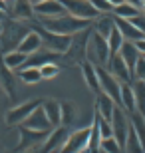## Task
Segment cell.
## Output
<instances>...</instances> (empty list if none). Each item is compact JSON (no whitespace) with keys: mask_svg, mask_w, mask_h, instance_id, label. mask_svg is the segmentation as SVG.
<instances>
[{"mask_svg":"<svg viewBox=\"0 0 145 153\" xmlns=\"http://www.w3.org/2000/svg\"><path fill=\"white\" fill-rule=\"evenodd\" d=\"M91 26H94V30L97 32V34H101L103 38H107L109 32L115 28V18H113V14H100V16L91 22Z\"/></svg>","mask_w":145,"mask_h":153,"instance_id":"26","label":"cell"},{"mask_svg":"<svg viewBox=\"0 0 145 153\" xmlns=\"http://www.w3.org/2000/svg\"><path fill=\"white\" fill-rule=\"evenodd\" d=\"M123 151L125 153H145L143 149V143H141L139 135H137V131L131 127L127 133V139H125V145H123Z\"/></svg>","mask_w":145,"mask_h":153,"instance_id":"27","label":"cell"},{"mask_svg":"<svg viewBox=\"0 0 145 153\" xmlns=\"http://www.w3.org/2000/svg\"><path fill=\"white\" fill-rule=\"evenodd\" d=\"M30 26L24 24V20H18V18H12V20H6L2 24V34H0V46L4 52L16 50L18 44L22 42V38L30 32Z\"/></svg>","mask_w":145,"mask_h":153,"instance_id":"2","label":"cell"},{"mask_svg":"<svg viewBox=\"0 0 145 153\" xmlns=\"http://www.w3.org/2000/svg\"><path fill=\"white\" fill-rule=\"evenodd\" d=\"M143 12H145V10H143Z\"/></svg>","mask_w":145,"mask_h":153,"instance_id":"46","label":"cell"},{"mask_svg":"<svg viewBox=\"0 0 145 153\" xmlns=\"http://www.w3.org/2000/svg\"><path fill=\"white\" fill-rule=\"evenodd\" d=\"M97 76H100V91L107 94L113 102L119 105V91H121V82L115 76L106 70V66H97Z\"/></svg>","mask_w":145,"mask_h":153,"instance_id":"8","label":"cell"},{"mask_svg":"<svg viewBox=\"0 0 145 153\" xmlns=\"http://www.w3.org/2000/svg\"><path fill=\"white\" fill-rule=\"evenodd\" d=\"M32 28L40 34V38H42V46H44L46 50L58 52V54H64V52L68 50L72 36H62V34H56V32H50V30L42 28V26H40V24H36V22H34Z\"/></svg>","mask_w":145,"mask_h":153,"instance_id":"5","label":"cell"},{"mask_svg":"<svg viewBox=\"0 0 145 153\" xmlns=\"http://www.w3.org/2000/svg\"><path fill=\"white\" fill-rule=\"evenodd\" d=\"M113 18H115V28L121 32V36H123L125 40H129V42H137V40L145 38V34L141 32V30L135 28L131 20H125V18H117V16H113Z\"/></svg>","mask_w":145,"mask_h":153,"instance_id":"19","label":"cell"},{"mask_svg":"<svg viewBox=\"0 0 145 153\" xmlns=\"http://www.w3.org/2000/svg\"><path fill=\"white\" fill-rule=\"evenodd\" d=\"M125 2H129V4L137 6V8H141V0H125Z\"/></svg>","mask_w":145,"mask_h":153,"instance_id":"40","label":"cell"},{"mask_svg":"<svg viewBox=\"0 0 145 153\" xmlns=\"http://www.w3.org/2000/svg\"><path fill=\"white\" fill-rule=\"evenodd\" d=\"M40 2H44V0H32V4H40Z\"/></svg>","mask_w":145,"mask_h":153,"instance_id":"42","label":"cell"},{"mask_svg":"<svg viewBox=\"0 0 145 153\" xmlns=\"http://www.w3.org/2000/svg\"><path fill=\"white\" fill-rule=\"evenodd\" d=\"M109 2H112L113 6H117V4H121V2H125V0H109Z\"/></svg>","mask_w":145,"mask_h":153,"instance_id":"41","label":"cell"},{"mask_svg":"<svg viewBox=\"0 0 145 153\" xmlns=\"http://www.w3.org/2000/svg\"><path fill=\"white\" fill-rule=\"evenodd\" d=\"M139 12H143V10H141V8H137V6H133V4H129V2H121V4H117L115 8H113V16L131 20V18L137 16Z\"/></svg>","mask_w":145,"mask_h":153,"instance_id":"28","label":"cell"},{"mask_svg":"<svg viewBox=\"0 0 145 153\" xmlns=\"http://www.w3.org/2000/svg\"><path fill=\"white\" fill-rule=\"evenodd\" d=\"M0 34H2V24H0Z\"/></svg>","mask_w":145,"mask_h":153,"instance_id":"44","label":"cell"},{"mask_svg":"<svg viewBox=\"0 0 145 153\" xmlns=\"http://www.w3.org/2000/svg\"><path fill=\"white\" fill-rule=\"evenodd\" d=\"M115 105H117V103L113 102V100L107 96V94L100 91V96H97V102H95V111H97L101 117H103V119H109V121H112L113 111H115Z\"/></svg>","mask_w":145,"mask_h":153,"instance_id":"23","label":"cell"},{"mask_svg":"<svg viewBox=\"0 0 145 153\" xmlns=\"http://www.w3.org/2000/svg\"><path fill=\"white\" fill-rule=\"evenodd\" d=\"M91 4L100 14H113V8H115L109 0H91Z\"/></svg>","mask_w":145,"mask_h":153,"instance_id":"35","label":"cell"},{"mask_svg":"<svg viewBox=\"0 0 145 153\" xmlns=\"http://www.w3.org/2000/svg\"><path fill=\"white\" fill-rule=\"evenodd\" d=\"M36 24H40L42 28L50 30V32H56V34L62 36H72L80 30L91 26V20H82V18H76L72 14H62V16H52V18H38L34 16L32 18Z\"/></svg>","mask_w":145,"mask_h":153,"instance_id":"1","label":"cell"},{"mask_svg":"<svg viewBox=\"0 0 145 153\" xmlns=\"http://www.w3.org/2000/svg\"><path fill=\"white\" fill-rule=\"evenodd\" d=\"M133 94H135V103L137 111L145 114V79H133Z\"/></svg>","mask_w":145,"mask_h":153,"instance_id":"29","label":"cell"},{"mask_svg":"<svg viewBox=\"0 0 145 153\" xmlns=\"http://www.w3.org/2000/svg\"><path fill=\"white\" fill-rule=\"evenodd\" d=\"M123 42H125V38L121 36V32H119L117 28H113L112 32H109V36H107V44H109V52H112V56L121 50Z\"/></svg>","mask_w":145,"mask_h":153,"instance_id":"31","label":"cell"},{"mask_svg":"<svg viewBox=\"0 0 145 153\" xmlns=\"http://www.w3.org/2000/svg\"><path fill=\"white\" fill-rule=\"evenodd\" d=\"M62 58V54H58V52H52V50H42L40 48L38 52H34V54H30L28 60H26V64H24V68H40V66H44V64H50V62H58Z\"/></svg>","mask_w":145,"mask_h":153,"instance_id":"16","label":"cell"},{"mask_svg":"<svg viewBox=\"0 0 145 153\" xmlns=\"http://www.w3.org/2000/svg\"><path fill=\"white\" fill-rule=\"evenodd\" d=\"M42 109L46 111L48 119H50V123L54 127L62 125V102L58 100H44L42 102Z\"/></svg>","mask_w":145,"mask_h":153,"instance_id":"24","label":"cell"},{"mask_svg":"<svg viewBox=\"0 0 145 153\" xmlns=\"http://www.w3.org/2000/svg\"><path fill=\"white\" fill-rule=\"evenodd\" d=\"M135 46H137V48H139V52H141V56H145V38L137 40V42H135Z\"/></svg>","mask_w":145,"mask_h":153,"instance_id":"38","label":"cell"},{"mask_svg":"<svg viewBox=\"0 0 145 153\" xmlns=\"http://www.w3.org/2000/svg\"><path fill=\"white\" fill-rule=\"evenodd\" d=\"M18 76H20V79H22L24 84H28V85H34V84H38V82H42L40 68H22L18 72Z\"/></svg>","mask_w":145,"mask_h":153,"instance_id":"30","label":"cell"},{"mask_svg":"<svg viewBox=\"0 0 145 153\" xmlns=\"http://www.w3.org/2000/svg\"><path fill=\"white\" fill-rule=\"evenodd\" d=\"M6 16H8V12L0 8V24H2V22H6Z\"/></svg>","mask_w":145,"mask_h":153,"instance_id":"39","label":"cell"},{"mask_svg":"<svg viewBox=\"0 0 145 153\" xmlns=\"http://www.w3.org/2000/svg\"><path fill=\"white\" fill-rule=\"evenodd\" d=\"M133 79H145V58L141 56L139 62L135 64V70H133Z\"/></svg>","mask_w":145,"mask_h":153,"instance_id":"36","label":"cell"},{"mask_svg":"<svg viewBox=\"0 0 145 153\" xmlns=\"http://www.w3.org/2000/svg\"><path fill=\"white\" fill-rule=\"evenodd\" d=\"M106 68H109V72H112V74L115 76L121 84H131V82H133V74H131V70L127 68L125 60H123L119 54H113V56L109 58V62H107Z\"/></svg>","mask_w":145,"mask_h":153,"instance_id":"13","label":"cell"},{"mask_svg":"<svg viewBox=\"0 0 145 153\" xmlns=\"http://www.w3.org/2000/svg\"><path fill=\"white\" fill-rule=\"evenodd\" d=\"M28 60V54H24L20 50H10V52H4V56H2V64H4L6 70H10V72H20L24 68V64Z\"/></svg>","mask_w":145,"mask_h":153,"instance_id":"18","label":"cell"},{"mask_svg":"<svg viewBox=\"0 0 145 153\" xmlns=\"http://www.w3.org/2000/svg\"><path fill=\"white\" fill-rule=\"evenodd\" d=\"M119 105H121L127 114L137 111V103H135V94L131 84H121V91H119Z\"/></svg>","mask_w":145,"mask_h":153,"instance_id":"25","label":"cell"},{"mask_svg":"<svg viewBox=\"0 0 145 153\" xmlns=\"http://www.w3.org/2000/svg\"><path fill=\"white\" fill-rule=\"evenodd\" d=\"M76 114H78V109L72 102H62V125L68 127L76 119Z\"/></svg>","mask_w":145,"mask_h":153,"instance_id":"32","label":"cell"},{"mask_svg":"<svg viewBox=\"0 0 145 153\" xmlns=\"http://www.w3.org/2000/svg\"><path fill=\"white\" fill-rule=\"evenodd\" d=\"M42 102L40 100H30V102H24L20 105H14L12 109H8V114H6V123L8 125H22L26 121L30 114H32L36 108H40Z\"/></svg>","mask_w":145,"mask_h":153,"instance_id":"10","label":"cell"},{"mask_svg":"<svg viewBox=\"0 0 145 153\" xmlns=\"http://www.w3.org/2000/svg\"><path fill=\"white\" fill-rule=\"evenodd\" d=\"M10 14H12V18H18V20L34 18V4H32V0H12Z\"/></svg>","mask_w":145,"mask_h":153,"instance_id":"22","label":"cell"},{"mask_svg":"<svg viewBox=\"0 0 145 153\" xmlns=\"http://www.w3.org/2000/svg\"><path fill=\"white\" fill-rule=\"evenodd\" d=\"M143 58H145V56H143Z\"/></svg>","mask_w":145,"mask_h":153,"instance_id":"47","label":"cell"},{"mask_svg":"<svg viewBox=\"0 0 145 153\" xmlns=\"http://www.w3.org/2000/svg\"><path fill=\"white\" fill-rule=\"evenodd\" d=\"M131 22H133L135 28L141 30V32L145 34V12H139L137 16H133V18H131Z\"/></svg>","mask_w":145,"mask_h":153,"instance_id":"37","label":"cell"},{"mask_svg":"<svg viewBox=\"0 0 145 153\" xmlns=\"http://www.w3.org/2000/svg\"><path fill=\"white\" fill-rule=\"evenodd\" d=\"M112 129H113V137L121 145H125L127 133L131 129V117L121 105H115V111H113V117H112Z\"/></svg>","mask_w":145,"mask_h":153,"instance_id":"9","label":"cell"},{"mask_svg":"<svg viewBox=\"0 0 145 153\" xmlns=\"http://www.w3.org/2000/svg\"><path fill=\"white\" fill-rule=\"evenodd\" d=\"M50 133L46 131H34L30 127L18 125V151H28L32 147H42V143L46 141V137Z\"/></svg>","mask_w":145,"mask_h":153,"instance_id":"7","label":"cell"},{"mask_svg":"<svg viewBox=\"0 0 145 153\" xmlns=\"http://www.w3.org/2000/svg\"><path fill=\"white\" fill-rule=\"evenodd\" d=\"M119 56L125 60V64H127V68L131 70V74H133V70H135V64L139 62V58H141V52L139 48L135 46V42H129V40H125L121 46V50L117 52Z\"/></svg>","mask_w":145,"mask_h":153,"instance_id":"20","label":"cell"},{"mask_svg":"<svg viewBox=\"0 0 145 153\" xmlns=\"http://www.w3.org/2000/svg\"><path fill=\"white\" fill-rule=\"evenodd\" d=\"M62 72V68L58 66V62H50V64H44L40 66V74H42V79H54L58 78Z\"/></svg>","mask_w":145,"mask_h":153,"instance_id":"33","label":"cell"},{"mask_svg":"<svg viewBox=\"0 0 145 153\" xmlns=\"http://www.w3.org/2000/svg\"><path fill=\"white\" fill-rule=\"evenodd\" d=\"M101 151H103V153H125V151H123V145L117 141L115 137L101 139Z\"/></svg>","mask_w":145,"mask_h":153,"instance_id":"34","label":"cell"},{"mask_svg":"<svg viewBox=\"0 0 145 153\" xmlns=\"http://www.w3.org/2000/svg\"><path fill=\"white\" fill-rule=\"evenodd\" d=\"M91 30H94V26H88V28L72 34L70 46H68V50L64 52V58H66L70 64H82L86 58H88V42H89Z\"/></svg>","mask_w":145,"mask_h":153,"instance_id":"3","label":"cell"},{"mask_svg":"<svg viewBox=\"0 0 145 153\" xmlns=\"http://www.w3.org/2000/svg\"><path fill=\"white\" fill-rule=\"evenodd\" d=\"M112 58V52H109V44H107V38H103L101 34H97L95 30H91L89 34V42H88V58L91 64L95 66H107Z\"/></svg>","mask_w":145,"mask_h":153,"instance_id":"4","label":"cell"},{"mask_svg":"<svg viewBox=\"0 0 145 153\" xmlns=\"http://www.w3.org/2000/svg\"><path fill=\"white\" fill-rule=\"evenodd\" d=\"M88 141H89V127L78 129L70 133L64 143V147L60 149V153H86L88 149Z\"/></svg>","mask_w":145,"mask_h":153,"instance_id":"11","label":"cell"},{"mask_svg":"<svg viewBox=\"0 0 145 153\" xmlns=\"http://www.w3.org/2000/svg\"><path fill=\"white\" fill-rule=\"evenodd\" d=\"M143 115H145V114H143Z\"/></svg>","mask_w":145,"mask_h":153,"instance_id":"48","label":"cell"},{"mask_svg":"<svg viewBox=\"0 0 145 153\" xmlns=\"http://www.w3.org/2000/svg\"><path fill=\"white\" fill-rule=\"evenodd\" d=\"M40 48H44V46H42V38H40V34L32 28L28 34L22 38V42L18 44L16 50H20V52H24V54L30 56V54H34V52H38Z\"/></svg>","mask_w":145,"mask_h":153,"instance_id":"21","label":"cell"},{"mask_svg":"<svg viewBox=\"0 0 145 153\" xmlns=\"http://www.w3.org/2000/svg\"><path fill=\"white\" fill-rule=\"evenodd\" d=\"M22 125L24 127H30V129H34V131H46V133H50V131L54 129V125L50 123V119H48L46 111L42 109V105L34 109L32 114L26 117V121H24Z\"/></svg>","mask_w":145,"mask_h":153,"instance_id":"14","label":"cell"},{"mask_svg":"<svg viewBox=\"0 0 145 153\" xmlns=\"http://www.w3.org/2000/svg\"><path fill=\"white\" fill-rule=\"evenodd\" d=\"M82 68V76H84V82L91 91H97L100 94V76H97V66L91 64L89 60H84L80 64Z\"/></svg>","mask_w":145,"mask_h":153,"instance_id":"17","label":"cell"},{"mask_svg":"<svg viewBox=\"0 0 145 153\" xmlns=\"http://www.w3.org/2000/svg\"><path fill=\"white\" fill-rule=\"evenodd\" d=\"M22 153H38V151H34V149H28V151H22Z\"/></svg>","mask_w":145,"mask_h":153,"instance_id":"43","label":"cell"},{"mask_svg":"<svg viewBox=\"0 0 145 153\" xmlns=\"http://www.w3.org/2000/svg\"><path fill=\"white\" fill-rule=\"evenodd\" d=\"M6 2H8V4H10V2H12V0H6Z\"/></svg>","mask_w":145,"mask_h":153,"instance_id":"45","label":"cell"},{"mask_svg":"<svg viewBox=\"0 0 145 153\" xmlns=\"http://www.w3.org/2000/svg\"><path fill=\"white\" fill-rule=\"evenodd\" d=\"M68 127L66 125H58L50 131V135L46 137V141L42 143L40 153H60V149L64 147V143L68 139Z\"/></svg>","mask_w":145,"mask_h":153,"instance_id":"12","label":"cell"},{"mask_svg":"<svg viewBox=\"0 0 145 153\" xmlns=\"http://www.w3.org/2000/svg\"><path fill=\"white\" fill-rule=\"evenodd\" d=\"M62 4H64L68 14L82 18V20H91L94 22L95 18L100 16V12L91 4V0H62Z\"/></svg>","mask_w":145,"mask_h":153,"instance_id":"6","label":"cell"},{"mask_svg":"<svg viewBox=\"0 0 145 153\" xmlns=\"http://www.w3.org/2000/svg\"><path fill=\"white\" fill-rule=\"evenodd\" d=\"M62 14H66L62 0H44L40 4H34V16L38 18H52V16H62Z\"/></svg>","mask_w":145,"mask_h":153,"instance_id":"15","label":"cell"}]
</instances>
